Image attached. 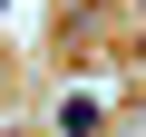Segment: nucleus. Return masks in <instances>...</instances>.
Here are the masks:
<instances>
[{
    "mask_svg": "<svg viewBox=\"0 0 146 137\" xmlns=\"http://www.w3.org/2000/svg\"><path fill=\"white\" fill-rule=\"evenodd\" d=\"M49 127H58V137H88V127H98V108H88V98H58V118H49Z\"/></svg>",
    "mask_w": 146,
    "mask_h": 137,
    "instance_id": "f257e3e1",
    "label": "nucleus"
}]
</instances>
